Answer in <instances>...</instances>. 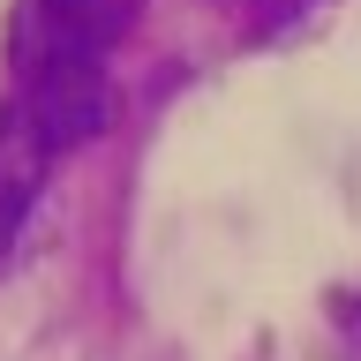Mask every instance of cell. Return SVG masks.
<instances>
[{"mask_svg": "<svg viewBox=\"0 0 361 361\" xmlns=\"http://www.w3.org/2000/svg\"><path fill=\"white\" fill-rule=\"evenodd\" d=\"M53 158H61V151L38 135V121H30L23 106H8V113H0V256L23 241V219L38 211Z\"/></svg>", "mask_w": 361, "mask_h": 361, "instance_id": "cell-1", "label": "cell"}, {"mask_svg": "<svg viewBox=\"0 0 361 361\" xmlns=\"http://www.w3.org/2000/svg\"><path fill=\"white\" fill-rule=\"evenodd\" d=\"M23 8H38L53 30L90 38V45H113V38L135 23V0H23Z\"/></svg>", "mask_w": 361, "mask_h": 361, "instance_id": "cell-2", "label": "cell"}, {"mask_svg": "<svg viewBox=\"0 0 361 361\" xmlns=\"http://www.w3.org/2000/svg\"><path fill=\"white\" fill-rule=\"evenodd\" d=\"M324 0H256V23L264 30H293V23H309Z\"/></svg>", "mask_w": 361, "mask_h": 361, "instance_id": "cell-3", "label": "cell"}, {"mask_svg": "<svg viewBox=\"0 0 361 361\" xmlns=\"http://www.w3.org/2000/svg\"><path fill=\"white\" fill-rule=\"evenodd\" d=\"M346 331H354V346H361V293L346 301Z\"/></svg>", "mask_w": 361, "mask_h": 361, "instance_id": "cell-4", "label": "cell"}]
</instances>
